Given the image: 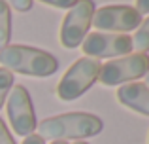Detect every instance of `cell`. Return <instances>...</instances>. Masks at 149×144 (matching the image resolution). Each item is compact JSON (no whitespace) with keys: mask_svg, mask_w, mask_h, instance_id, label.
<instances>
[{"mask_svg":"<svg viewBox=\"0 0 149 144\" xmlns=\"http://www.w3.org/2000/svg\"><path fill=\"white\" fill-rule=\"evenodd\" d=\"M91 25L102 32L123 34L128 30H134L142 25V15L136 11V8L117 4V6H104L95 10Z\"/></svg>","mask_w":149,"mask_h":144,"instance_id":"6","label":"cell"},{"mask_svg":"<svg viewBox=\"0 0 149 144\" xmlns=\"http://www.w3.org/2000/svg\"><path fill=\"white\" fill-rule=\"evenodd\" d=\"M104 127L102 119L87 112H72L53 118H45L36 125L38 135L49 140H68V138H89L98 135Z\"/></svg>","mask_w":149,"mask_h":144,"instance_id":"1","label":"cell"},{"mask_svg":"<svg viewBox=\"0 0 149 144\" xmlns=\"http://www.w3.org/2000/svg\"><path fill=\"white\" fill-rule=\"evenodd\" d=\"M23 144H45V140L40 137V135H29V137L23 138Z\"/></svg>","mask_w":149,"mask_h":144,"instance_id":"17","label":"cell"},{"mask_svg":"<svg viewBox=\"0 0 149 144\" xmlns=\"http://www.w3.org/2000/svg\"><path fill=\"white\" fill-rule=\"evenodd\" d=\"M0 144H15L13 137H11L10 129L6 127V123H4L2 118H0Z\"/></svg>","mask_w":149,"mask_h":144,"instance_id":"15","label":"cell"},{"mask_svg":"<svg viewBox=\"0 0 149 144\" xmlns=\"http://www.w3.org/2000/svg\"><path fill=\"white\" fill-rule=\"evenodd\" d=\"M149 72V55L147 53H128V55L111 59L102 65L98 72V81L102 85H125L134 81L136 78H143Z\"/></svg>","mask_w":149,"mask_h":144,"instance_id":"4","label":"cell"},{"mask_svg":"<svg viewBox=\"0 0 149 144\" xmlns=\"http://www.w3.org/2000/svg\"><path fill=\"white\" fill-rule=\"evenodd\" d=\"M146 85H147V87H149V72L146 74Z\"/></svg>","mask_w":149,"mask_h":144,"instance_id":"19","label":"cell"},{"mask_svg":"<svg viewBox=\"0 0 149 144\" xmlns=\"http://www.w3.org/2000/svg\"><path fill=\"white\" fill-rule=\"evenodd\" d=\"M136 11L140 15H147L149 13V0H136Z\"/></svg>","mask_w":149,"mask_h":144,"instance_id":"16","label":"cell"},{"mask_svg":"<svg viewBox=\"0 0 149 144\" xmlns=\"http://www.w3.org/2000/svg\"><path fill=\"white\" fill-rule=\"evenodd\" d=\"M6 2H8V6H11L17 11H29L32 8L34 0H6Z\"/></svg>","mask_w":149,"mask_h":144,"instance_id":"14","label":"cell"},{"mask_svg":"<svg viewBox=\"0 0 149 144\" xmlns=\"http://www.w3.org/2000/svg\"><path fill=\"white\" fill-rule=\"evenodd\" d=\"M102 63L91 57H79L72 67L66 70L62 80L58 81L57 97L61 100H74L79 99L96 80H98Z\"/></svg>","mask_w":149,"mask_h":144,"instance_id":"3","label":"cell"},{"mask_svg":"<svg viewBox=\"0 0 149 144\" xmlns=\"http://www.w3.org/2000/svg\"><path fill=\"white\" fill-rule=\"evenodd\" d=\"M85 57L91 59H117L132 53V38L128 34H113V32H91L81 42Z\"/></svg>","mask_w":149,"mask_h":144,"instance_id":"7","label":"cell"},{"mask_svg":"<svg viewBox=\"0 0 149 144\" xmlns=\"http://www.w3.org/2000/svg\"><path fill=\"white\" fill-rule=\"evenodd\" d=\"M11 87H13V74L0 67V108H2L6 97L10 95Z\"/></svg>","mask_w":149,"mask_h":144,"instance_id":"12","label":"cell"},{"mask_svg":"<svg viewBox=\"0 0 149 144\" xmlns=\"http://www.w3.org/2000/svg\"><path fill=\"white\" fill-rule=\"evenodd\" d=\"M132 46H134V49H138V53L149 51V17L138 27V32L132 38Z\"/></svg>","mask_w":149,"mask_h":144,"instance_id":"11","label":"cell"},{"mask_svg":"<svg viewBox=\"0 0 149 144\" xmlns=\"http://www.w3.org/2000/svg\"><path fill=\"white\" fill-rule=\"evenodd\" d=\"M95 13L93 0H77L74 8H70L61 25V44L66 49H74L81 46L89 32V27Z\"/></svg>","mask_w":149,"mask_h":144,"instance_id":"5","label":"cell"},{"mask_svg":"<svg viewBox=\"0 0 149 144\" xmlns=\"http://www.w3.org/2000/svg\"><path fill=\"white\" fill-rule=\"evenodd\" d=\"M8 118H10V123L13 127L15 135L19 137H29V135L34 133L38 122H36V114H34L32 108V100H30V95L23 85H13L10 91V97H8Z\"/></svg>","mask_w":149,"mask_h":144,"instance_id":"8","label":"cell"},{"mask_svg":"<svg viewBox=\"0 0 149 144\" xmlns=\"http://www.w3.org/2000/svg\"><path fill=\"white\" fill-rule=\"evenodd\" d=\"M117 99L123 106L138 112V114L149 116V87L140 81H130L117 89Z\"/></svg>","mask_w":149,"mask_h":144,"instance_id":"9","label":"cell"},{"mask_svg":"<svg viewBox=\"0 0 149 144\" xmlns=\"http://www.w3.org/2000/svg\"><path fill=\"white\" fill-rule=\"evenodd\" d=\"M42 2L47 4V6L58 8V10H70L77 4V0H42Z\"/></svg>","mask_w":149,"mask_h":144,"instance_id":"13","label":"cell"},{"mask_svg":"<svg viewBox=\"0 0 149 144\" xmlns=\"http://www.w3.org/2000/svg\"><path fill=\"white\" fill-rule=\"evenodd\" d=\"M11 36V8L6 0H0V49L6 48Z\"/></svg>","mask_w":149,"mask_h":144,"instance_id":"10","label":"cell"},{"mask_svg":"<svg viewBox=\"0 0 149 144\" xmlns=\"http://www.w3.org/2000/svg\"><path fill=\"white\" fill-rule=\"evenodd\" d=\"M51 144H68V142H66V140H53Z\"/></svg>","mask_w":149,"mask_h":144,"instance_id":"18","label":"cell"},{"mask_svg":"<svg viewBox=\"0 0 149 144\" xmlns=\"http://www.w3.org/2000/svg\"><path fill=\"white\" fill-rule=\"evenodd\" d=\"M0 65L11 74H25L34 78H47L57 72L58 61L51 53L32 46H6L0 49Z\"/></svg>","mask_w":149,"mask_h":144,"instance_id":"2","label":"cell"},{"mask_svg":"<svg viewBox=\"0 0 149 144\" xmlns=\"http://www.w3.org/2000/svg\"><path fill=\"white\" fill-rule=\"evenodd\" d=\"M74 144H87V142H83V140H76Z\"/></svg>","mask_w":149,"mask_h":144,"instance_id":"20","label":"cell"}]
</instances>
